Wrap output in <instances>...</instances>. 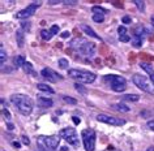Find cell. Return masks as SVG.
<instances>
[{
    "label": "cell",
    "instance_id": "cell-1",
    "mask_svg": "<svg viewBox=\"0 0 154 151\" xmlns=\"http://www.w3.org/2000/svg\"><path fill=\"white\" fill-rule=\"evenodd\" d=\"M11 102H12L16 108L21 112L22 115H30L33 111V100L28 95L24 94H13L11 96Z\"/></svg>",
    "mask_w": 154,
    "mask_h": 151
},
{
    "label": "cell",
    "instance_id": "cell-2",
    "mask_svg": "<svg viewBox=\"0 0 154 151\" xmlns=\"http://www.w3.org/2000/svg\"><path fill=\"white\" fill-rule=\"evenodd\" d=\"M68 76L73 80L79 81L80 83H93L97 78V76L94 73L88 71H79V69H69Z\"/></svg>",
    "mask_w": 154,
    "mask_h": 151
},
{
    "label": "cell",
    "instance_id": "cell-3",
    "mask_svg": "<svg viewBox=\"0 0 154 151\" xmlns=\"http://www.w3.org/2000/svg\"><path fill=\"white\" fill-rule=\"evenodd\" d=\"M39 142V149L43 151H52L56 150L60 142V135H48V137H39L38 138Z\"/></svg>",
    "mask_w": 154,
    "mask_h": 151
},
{
    "label": "cell",
    "instance_id": "cell-4",
    "mask_svg": "<svg viewBox=\"0 0 154 151\" xmlns=\"http://www.w3.org/2000/svg\"><path fill=\"white\" fill-rule=\"evenodd\" d=\"M105 80H109L110 81V86L114 91L116 92H122L125 90L127 87V81L124 77L122 76H116V74H111V76H106Z\"/></svg>",
    "mask_w": 154,
    "mask_h": 151
},
{
    "label": "cell",
    "instance_id": "cell-5",
    "mask_svg": "<svg viewBox=\"0 0 154 151\" xmlns=\"http://www.w3.org/2000/svg\"><path fill=\"white\" fill-rule=\"evenodd\" d=\"M132 81L133 83L136 85V86L140 89L142 91H146V92H154V89H153V83L150 82V81L146 78L145 76L142 74H133L132 76Z\"/></svg>",
    "mask_w": 154,
    "mask_h": 151
},
{
    "label": "cell",
    "instance_id": "cell-6",
    "mask_svg": "<svg viewBox=\"0 0 154 151\" xmlns=\"http://www.w3.org/2000/svg\"><path fill=\"white\" fill-rule=\"evenodd\" d=\"M60 137L64 138L65 141H67L69 145L72 146H79L80 143V138H79V134H77V131L73 129V128H64V129L60 130Z\"/></svg>",
    "mask_w": 154,
    "mask_h": 151
},
{
    "label": "cell",
    "instance_id": "cell-7",
    "mask_svg": "<svg viewBox=\"0 0 154 151\" xmlns=\"http://www.w3.org/2000/svg\"><path fill=\"white\" fill-rule=\"evenodd\" d=\"M81 137H82L85 151H94L95 150V133L94 131L85 129L81 131Z\"/></svg>",
    "mask_w": 154,
    "mask_h": 151
},
{
    "label": "cell",
    "instance_id": "cell-8",
    "mask_svg": "<svg viewBox=\"0 0 154 151\" xmlns=\"http://www.w3.org/2000/svg\"><path fill=\"white\" fill-rule=\"evenodd\" d=\"M97 120L98 121H101V122L109 124V125H115V126H122V125H124L125 124L124 120L114 117V116H109V115H98Z\"/></svg>",
    "mask_w": 154,
    "mask_h": 151
},
{
    "label": "cell",
    "instance_id": "cell-9",
    "mask_svg": "<svg viewBox=\"0 0 154 151\" xmlns=\"http://www.w3.org/2000/svg\"><path fill=\"white\" fill-rule=\"evenodd\" d=\"M39 5H41V3H34V4L29 5L28 8H25V9L20 11V12H17L16 17H17V18H21V20H25V18L32 17L33 14L35 13V11H37V8H38Z\"/></svg>",
    "mask_w": 154,
    "mask_h": 151
},
{
    "label": "cell",
    "instance_id": "cell-10",
    "mask_svg": "<svg viewBox=\"0 0 154 151\" xmlns=\"http://www.w3.org/2000/svg\"><path fill=\"white\" fill-rule=\"evenodd\" d=\"M41 74L43 76L46 80H48L50 82H57L59 80H63V76L59 74V73H56L55 71H52V69H50V68H45L43 71L41 72Z\"/></svg>",
    "mask_w": 154,
    "mask_h": 151
},
{
    "label": "cell",
    "instance_id": "cell-11",
    "mask_svg": "<svg viewBox=\"0 0 154 151\" xmlns=\"http://www.w3.org/2000/svg\"><path fill=\"white\" fill-rule=\"evenodd\" d=\"M77 50H79L81 53H84V55L91 56V55L95 53V44L91 43V42H85V43H84L82 46H80Z\"/></svg>",
    "mask_w": 154,
    "mask_h": 151
},
{
    "label": "cell",
    "instance_id": "cell-12",
    "mask_svg": "<svg viewBox=\"0 0 154 151\" xmlns=\"http://www.w3.org/2000/svg\"><path fill=\"white\" fill-rule=\"evenodd\" d=\"M38 106L42 107V108H50V107H52V99H48V98H43V96H39L38 98Z\"/></svg>",
    "mask_w": 154,
    "mask_h": 151
},
{
    "label": "cell",
    "instance_id": "cell-13",
    "mask_svg": "<svg viewBox=\"0 0 154 151\" xmlns=\"http://www.w3.org/2000/svg\"><path fill=\"white\" fill-rule=\"evenodd\" d=\"M81 29H82V32L86 34V35H89L91 38H95V39H101V38L98 37V34L94 32L93 29L90 28V26H88V25H81Z\"/></svg>",
    "mask_w": 154,
    "mask_h": 151
},
{
    "label": "cell",
    "instance_id": "cell-14",
    "mask_svg": "<svg viewBox=\"0 0 154 151\" xmlns=\"http://www.w3.org/2000/svg\"><path fill=\"white\" fill-rule=\"evenodd\" d=\"M111 108H114V110H116L119 112H129V107L127 106L124 103H116V104H112Z\"/></svg>",
    "mask_w": 154,
    "mask_h": 151
},
{
    "label": "cell",
    "instance_id": "cell-15",
    "mask_svg": "<svg viewBox=\"0 0 154 151\" xmlns=\"http://www.w3.org/2000/svg\"><path fill=\"white\" fill-rule=\"evenodd\" d=\"M16 41H17V44H18V47H22L25 43V35H24V33H22V30H17V33H16Z\"/></svg>",
    "mask_w": 154,
    "mask_h": 151
},
{
    "label": "cell",
    "instance_id": "cell-16",
    "mask_svg": "<svg viewBox=\"0 0 154 151\" xmlns=\"http://www.w3.org/2000/svg\"><path fill=\"white\" fill-rule=\"evenodd\" d=\"M38 90L43 91V92H48V94H54V92H55V90H54L51 86H48V85H46V83H38Z\"/></svg>",
    "mask_w": 154,
    "mask_h": 151
},
{
    "label": "cell",
    "instance_id": "cell-17",
    "mask_svg": "<svg viewBox=\"0 0 154 151\" xmlns=\"http://www.w3.org/2000/svg\"><path fill=\"white\" fill-rule=\"evenodd\" d=\"M140 67L144 69L146 73H149V74H153V73H154V69H153V65H152V64H148V63H140Z\"/></svg>",
    "mask_w": 154,
    "mask_h": 151
},
{
    "label": "cell",
    "instance_id": "cell-18",
    "mask_svg": "<svg viewBox=\"0 0 154 151\" xmlns=\"http://www.w3.org/2000/svg\"><path fill=\"white\" fill-rule=\"evenodd\" d=\"M13 61H14V65L18 68V67H24L25 65V63H26V60H25V57L24 56H16L13 59Z\"/></svg>",
    "mask_w": 154,
    "mask_h": 151
},
{
    "label": "cell",
    "instance_id": "cell-19",
    "mask_svg": "<svg viewBox=\"0 0 154 151\" xmlns=\"http://www.w3.org/2000/svg\"><path fill=\"white\" fill-rule=\"evenodd\" d=\"M140 99V96L136 95V94H127V95H123V100H128V102H137Z\"/></svg>",
    "mask_w": 154,
    "mask_h": 151
},
{
    "label": "cell",
    "instance_id": "cell-20",
    "mask_svg": "<svg viewBox=\"0 0 154 151\" xmlns=\"http://www.w3.org/2000/svg\"><path fill=\"white\" fill-rule=\"evenodd\" d=\"M41 37H42V39H45V41H50L52 38V33L50 32V30H41Z\"/></svg>",
    "mask_w": 154,
    "mask_h": 151
},
{
    "label": "cell",
    "instance_id": "cell-21",
    "mask_svg": "<svg viewBox=\"0 0 154 151\" xmlns=\"http://www.w3.org/2000/svg\"><path fill=\"white\" fill-rule=\"evenodd\" d=\"M142 43H144V38L141 37H134V39H132V46L133 47H141Z\"/></svg>",
    "mask_w": 154,
    "mask_h": 151
},
{
    "label": "cell",
    "instance_id": "cell-22",
    "mask_svg": "<svg viewBox=\"0 0 154 151\" xmlns=\"http://www.w3.org/2000/svg\"><path fill=\"white\" fill-rule=\"evenodd\" d=\"M24 71H25V73H28V74H35V73H34V69H33V65L29 63V61H26L25 63V65L24 67Z\"/></svg>",
    "mask_w": 154,
    "mask_h": 151
},
{
    "label": "cell",
    "instance_id": "cell-23",
    "mask_svg": "<svg viewBox=\"0 0 154 151\" xmlns=\"http://www.w3.org/2000/svg\"><path fill=\"white\" fill-rule=\"evenodd\" d=\"M91 11H93V14H95V13H98V14H106L107 13V9L101 8V7H93Z\"/></svg>",
    "mask_w": 154,
    "mask_h": 151
},
{
    "label": "cell",
    "instance_id": "cell-24",
    "mask_svg": "<svg viewBox=\"0 0 154 151\" xmlns=\"http://www.w3.org/2000/svg\"><path fill=\"white\" fill-rule=\"evenodd\" d=\"M75 89H76V90L79 91V92H81L82 95H86V92H88L86 89L82 86V83H75Z\"/></svg>",
    "mask_w": 154,
    "mask_h": 151
},
{
    "label": "cell",
    "instance_id": "cell-25",
    "mask_svg": "<svg viewBox=\"0 0 154 151\" xmlns=\"http://www.w3.org/2000/svg\"><path fill=\"white\" fill-rule=\"evenodd\" d=\"M133 4L137 7L138 11H141V12H144V9H145V3H144V2H141V0H134V2H133Z\"/></svg>",
    "mask_w": 154,
    "mask_h": 151
},
{
    "label": "cell",
    "instance_id": "cell-26",
    "mask_svg": "<svg viewBox=\"0 0 154 151\" xmlns=\"http://www.w3.org/2000/svg\"><path fill=\"white\" fill-rule=\"evenodd\" d=\"M103 20H105V14H98V13L93 14V21L94 22H98V24H101V22H103Z\"/></svg>",
    "mask_w": 154,
    "mask_h": 151
},
{
    "label": "cell",
    "instance_id": "cell-27",
    "mask_svg": "<svg viewBox=\"0 0 154 151\" xmlns=\"http://www.w3.org/2000/svg\"><path fill=\"white\" fill-rule=\"evenodd\" d=\"M5 60H7V52H5V50L2 47V48H0V63L4 64Z\"/></svg>",
    "mask_w": 154,
    "mask_h": 151
},
{
    "label": "cell",
    "instance_id": "cell-28",
    "mask_svg": "<svg viewBox=\"0 0 154 151\" xmlns=\"http://www.w3.org/2000/svg\"><path fill=\"white\" fill-rule=\"evenodd\" d=\"M64 102L68 103V104H72V106H75V104H77V100L75 98H72V96H64Z\"/></svg>",
    "mask_w": 154,
    "mask_h": 151
},
{
    "label": "cell",
    "instance_id": "cell-29",
    "mask_svg": "<svg viewBox=\"0 0 154 151\" xmlns=\"http://www.w3.org/2000/svg\"><path fill=\"white\" fill-rule=\"evenodd\" d=\"M57 64H59V67H60V68H63V69L68 68V65H69L68 60H65V59H59V61H57Z\"/></svg>",
    "mask_w": 154,
    "mask_h": 151
},
{
    "label": "cell",
    "instance_id": "cell-30",
    "mask_svg": "<svg viewBox=\"0 0 154 151\" xmlns=\"http://www.w3.org/2000/svg\"><path fill=\"white\" fill-rule=\"evenodd\" d=\"M146 33V30L145 29H142V28H137L136 30H134V35L136 37H141L142 38V35Z\"/></svg>",
    "mask_w": 154,
    "mask_h": 151
},
{
    "label": "cell",
    "instance_id": "cell-31",
    "mask_svg": "<svg viewBox=\"0 0 154 151\" xmlns=\"http://www.w3.org/2000/svg\"><path fill=\"white\" fill-rule=\"evenodd\" d=\"M118 33H119V35H127V29H125V26H119L118 28Z\"/></svg>",
    "mask_w": 154,
    "mask_h": 151
},
{
    "label": "cell",
    "instance_id": "cell-32",
    "mask_svg": "<svg viewBox=\"0 0 154 151\" xmlns=\"http://www.w3.org/2000/svg\"><path fill=\"white\" fill-rule=\"evenodd\" d=\"M21 139H22V143H24V145H26V146H29V145H30V139L26 137V135H22Z\"/></svg>",
    "mask_w": 154,
    "mask_h": 151
},
{
    "label": "cell",
    "instance_id": "cell-33",
    "mask_svg": "<svg viewBox=\"0 0 154 151\" xmlns=\"http://www.w3.org/2000/svg\"><path fill=\"white\" fill-rule=\"evenodd\" d=\"M63 4L64 5H76L77 2H76V0H69V2H68V0H65V2H63Z\"/></svg>",
    "mask_w": 154,
    "mask_h": 151
},
{
    "label": "cell",
    "instance_id": "cell-34",
    "mask_svg": "<svg viewBox=\"0 0 154 151\" xmlns=\"http://www.w3.org/2000/svg\"><path fill=\"white\" fill-rule=\"evenodd\" d=\"M50 32H51V33H52V35H55V34H56L57 32H59V26H57V25H54V26H52V28H51V29H50Z\"/></svg>",
    "mask_w": 154,
    "mask_h": 151
},
{
    "label": "cell",
    "instance_id": "cell-35",
    "mask_svg": "<svg viewBox=\"0 0 154 151\" xmlns=\"http://www.w3.org/2000/svg\"><path fill=\"white\" fill-rule=\"evenodd\" d=\"M129 41H131V38L128 35H122L120 37V42H123V43H128Z\"/></svg>",
    "mask_w": 154,
    "mask_h": 151
},
{
    "label": "cell",
    "instance_id": "cell-36",
    "mask_svg": "<svg viewBox=\"0 0 154 151\" xmlns=\"http://www.w3.org/2000/svg\"><path fill=\"white\" fill-rule=\"evenodd\" d=\"M122 21L124 22V24H131V22H132V20H131L129 16H124V17L122 18Z\"/></svg>",
    "mask_w": 154,
    "mask_h": 151
},
{
    "label": "cell",
    "instance_id": "cell-37",
    "mask_svg": "<svg viewBox=\"0 0 154 151\" xmlns=\"http://www.w3.org/2000/svg\"><path fill=\"white\" fill-rule=\"evenodd\" d=\"M3 116H4L5 119H11V113H9V111L8 110H3Z\"/></svg>",
    "mask_w": 154,
    "mask_h": 151
},
{
    "label": "cell",
    "instance_id": "cell-38",
    "mask_svg": "<svg viewBox=\"0 0 154 151\" xmlns=\"http://www.w3.org/2000/svg\"><path fill=\"white\" fill-rule=\"evenodd\" d=\"M22 26V28H24V30H25V32H29V28H30V22H28V24H26V22H24V24H22L21 25Z\"/></svg>",
    "mask_w": 154,
    "mask_h": 151
},
{
    "label": "cell",
    "instance_id": "cell-39",
    "mask_svg": "<svg viewBox=\"0 0 154 151\" xmlns=\"http://www.w3.org/2000/svg\"><path fill=\"white\" fill-rule=\"evenodd\" d=\"M72 121H73V122H75V124H76V125H79V124H80V122H81V120H80L79 117H76V116H73V117H72Z\"/></svg>",
    "mask_w": 154,
    "mask_h": 151
},
{
    "label": "cell",
    "instance_id": "cell-40",
    "mask_svg": "<svg viewBox=\"0 0 154 151\" xmlns=\"http://www.w3.org/2000/svg\"><path fill=\"white\" fill-rule=\"evenodd\" d=\"M69 37V32H63L61 33V38H68Z\"/></svg>",
    "mask_w": 154,
    "mask_h": 151
},
{
    "label": "cell",
    "instance_id": "cell-41",
    "mask_svg": "<svg viewBox=\"0 0 154 151\" xmlns=\"http://www.w3.org/2000/svg\"><path fill=\"white\" fill-rule=\"evenodd\" d=\"M148 126L150 128V129L154 130V120H153V121H149V122H148Z\"/></svg>",
    "mask_w": 154,
    "mask_h": 151
},
{
    "label": "cell",
    "instance_id": "cell-42",
    "mask_svg": "<svg viewBox=\"0 0 154 151\" xmlns=\"http://www.w3.org/2000/svg\"><path fill=\"white\" fill-rule=\"evenodd\" d=\"M13 146L16 147V149H20V147H21V143H20V142H13Z\"/></svg>",
    "mask_w": 154,
    "mask_h": 151
},
{
    "label": "cell",
    "instance_id": "cell-43",
    "mask_svg": "<svg viewBox=\"0 0 154 151\" xmlns=\"http://www.w3.org/2000/svg\"><path fill=\"white\" fill-rule=\"evenodd\" d=\"M150 82H152L153 86H154V73H153V74H150Z\"/></svg>",
    "mask_w": 154,
    "mask_h": 151
},
{
    "label": "cell",
    "instance_id": "cell-44",
    "mask_svg": "<svg viewBox=\"0 0 154 151\" xmlns=\"http://www.w3.org/2000/svg\"><path fill=\"white\" fill-rule=\"evenodd\" d=\"M106 151H119L118 149H114V147H109V149H107Z\"/></svg>",
    "mask_w": 154,
    "mask_h": 151
},
{
    "label": "cell",
    "instance_id": "cell-45",
    "mask_svg": "<svg viewBox=\"0 0 154 151\" xmlns=\"http://www.w3.org/2000/svg\"><path fill=\"white\" fill-rule=\"evenodd\" d=\"M60 151H68V147L63 146V147H61V149H60Z\"/></svg>",
    "mask_w": 154,
    "mask_h": 151
},
{
    "label": "cell",
    "instance_id": "cell-46",
    "mask_svg": "<svg viewBox=\"0 0 154 151\" xmlns=\"http://www.w3.org/2000/svg\"><path fill=\"white\" fill-rule=\"evenodd\" d=\"M48 4H59V2H48Z\"/></svg>",
    "mask_w": 154,
    "mask_h": 151
},
{
    "label": "cell",
    "instance_id": "cell-47",
    "mask_svg": "<svg viewBox=\"0 0 154 151\" xmlns=\"http://www.w3.org/2000/svg\"><path fill=\"white\" fill-rule=\"evenodd\" d=\"M146 151H154V147L150 146V147H148V150H146Z\"/></svg>",
    "mask_w": 154,
    "mask_h": 151
},
{
    "label": "cell",
    "instance_id": "cell-48",
    "mask_svg": "<svg viewBox=\"0 0 154 151\" xmlns=\"http://www.w3.org/2000/svg\"><path fill=\"white\" fill-rule=\"evenodd\" d=\"M8 129H13V125H12V124H8Z\"/></svg>",
    "mask_w": 154,
    "mask_h": 151
},
{
    "label": "cell",
    "instance_id": "cell-49",
    "mask_svg": "<svg viewBox=\"0 0 154 151\" xmlns=\"http://www.w3.org/2000/svg\"><path fill=\"white\" fill-rule=\"evenodd\" d=\"M152 24H153V28H154V16L152 17Z\"/></svg>",
    "mask_w": 154,
    "mask_h": 151
}]
</instances>
